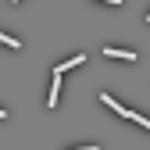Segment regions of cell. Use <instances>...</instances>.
I'll return each mask as SVG.
<instances>
[{
  "instance_id": "cell-1",
  "label": "cell",
  "mask_w": 150,
  "mask_h": 150,
  "mask_svg": "<svg viewBox=\"0 0 150 150\" xmlns=\"http://www.w3.org/2000/svg\"><path fill=\"white\" fill-rule=\"evenodd\" d=\"M104 57H118V61H136V50H122V47H104Z\"/></svg>"
},
{
  "instance_id": "cell-2",
  "label": "cell",
  "mask_w": 150,
  "mask_h": 150,
  "mask_svg": "<svg viewBox=\"0 0 150 150\" xmlns=\"http://www.w3.org/2000/svg\"><path fill=\"white\" fill-rule=\"evenodd\" d=\"M57 97H61V71H54V82H50V97H47V107H57Z\"/></svg>"
},
{
  "instance_id": "cell-3",
  "label": "cell",
  "mask_w": 150,
  "mask_h": 150,
  "mask_svg": "<svg viewBox=\"0 0 150 150\" xmlns=\"http://www.w3.org/2000/svg\"><path fill=\"white\" fill-rule=\"evenodd\" d=\"M122 118H129V122H136V125H143L146 132H150V118H143V115H136V111H129V107H125V115H122Z\"/></svg>"
},
{
  "instance_id": "cell-4",
  "label": "cell",
  "mask_w": 150,
  "mask_h": 150,
  "mask_svg": "<svg viewBox=\"0 0 150 150\" xmlns=\"http://www.w3.org/2000/svg\"><path fill=\"white\" fill-rule=\"evenodd\" d=\"M100 104H107V107H115L118 115H125V104H118L115 97H111V93H100Z\"/></svg>"
},
{
  "instance_id": "cell-5",
  "label": "cell",
  "mask_w": 150,
  "mask_h": 150,
  "mask_svg": "<svg viewBox=\"0 0 150 150\" xmlns=\"http://www.w3.org/2000/svg\"><path fill=\"white\" fill-rule=\"evenodd\" d=\"M82 61H86V54H75V57H71V61H64V64H57V68H54V71H61V75H64L68 68H75V64H82Z\"/></svg>"
},
{
  "instance_id": "cell-6",
  "label": "cell",
  "mask_w": 150,
  "mask_h": 150,
  "mask_svg": "<svg viewBox=\"0 0 150 150\" xmlns=\"http://www.w3.org/2000/svg\"><path fill=\"white\" fill-rule=\"evenodd\" d=\"M0 43H4V47H11V50H18V47H22V43H18L14 36H7V32H0Z\"/></svg>"
},
{
  "instance_id": "cell-7",
  "label": "cell",
  "mask_w": 150,
  "mask_h": 150,
  "mask_svg": "<svg viewBox=\"0 0 150 150\" xmlns=\"http://www.w3.org/2000/svg\"><path fill=\"white\" fill-rule=\"evenodd\" d=\"M97 4H111V7H122V0H97Z\"/></svg>"
},
{
  "instance_id": "cell-8",
  "label": "cell",
  "mask_w": 150,
  "mask_h": 150,
  "mask_svg": "<svg viewBox=\"0 0 150 150\" xmlns=\"http://www.w3.org/2000/svg\"><path fill=\"white\" fill-rule=\"evenodd\" d=\"M68 150H100V146H68Z\"/></svg>"
},
{
  "instance_id": "cell-9",
  "label": "cell",
  "mask_w": 150,
  "mask_h": 150,
  "mask_svg": "<svg viewBox=\"0 0 150 150\" xmlns=\"http://www.w3.org/2000/svg\"><path fill=\"white\" fill-rule=\"evenodd\" d=\"M4 118H7V111H4V107H0V122H4Z\"/></svg>"
},
{
  "instance_id": "cell-10",
  "label": "cell",
  "mask_w": 150,
  "mask_h": 150,
  "mask_svg": "<svg viewBox=\"0 0 150 150\" xmlns=\"http://www.w3.org/2000/svg\"><path fill=\"white\" fill-rule=\"evenodd\" d=\"M11 4H18V0H11Z\"/></svg>"
},
{
  "instance_id": "cell-11",
  "label": "cell",
  "mask_w": 150,
  "mask_h": 150,
  "mask_svg": "<svg viewBox=\"0 0 150 150\" xmlns=\"http://www.w3.org/2000/svg\"><path fill=\"white\" fill-rule=\"evenodd\" d=\"M146 22H150V14H146Z\"/></svg>"
}]
</instances>
